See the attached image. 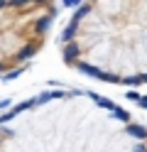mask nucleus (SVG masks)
<instances>
[{
    "instance_id": "obj_1",
    "label": "nucleus",
    "mask_w": 147,
    "mask_h": 152,
    "mask_svg": "<svg viewBox=\"0 0 147 152\" xmlns=\"http://www.w3.org/2000/svg\"><path fill=\"white\" fill-rule=\"evenodd\" d=\"M0 152H147V128L86 88H52L0 113Z\"/></svg>"
},
{
    "instance_id": "obj_2",
    "label": "nucleus",
    "mask_w": 147,
    "mask_h": 152,
    "mask_svg": "<svg viewBox=\"0 0 147 152\" xmlns=\"http://www.w3.org/2000/svg\"><path fill=\"white\" fill-rule=\"evenodd\" d=\"M61 56L105 83H147V0H83L61 32Z\"/></svg>"
},
{
    "instance_id": "obj_3",
    "label": "nucleus",
    "mask_w": 147,
    "mask_h": 152,
    "mask_svg": "<svg viewBox=\"0 0 147 152\" xmlns=\"http://www.w3.org/2000/svg\"><path fill=\"white\" fill-rule=\"evenodd\" d=\"M54 0H0V76L17 71L44 47Z\"/></svg>"
}]
</instances>
